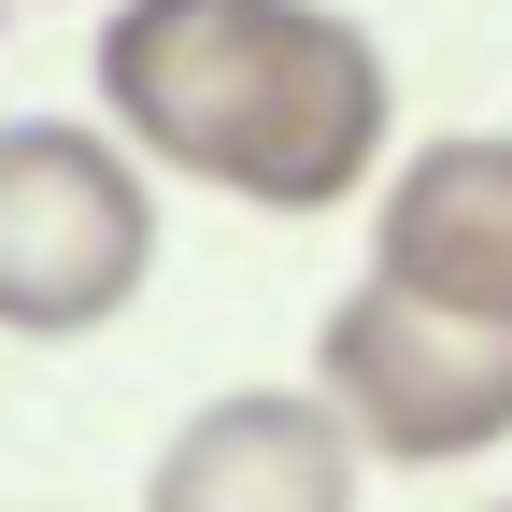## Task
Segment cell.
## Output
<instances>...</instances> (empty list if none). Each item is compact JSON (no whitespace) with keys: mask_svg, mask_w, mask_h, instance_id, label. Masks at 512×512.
<instances>
[{"mask_svg":"<svg viewBox=\"0 0 512 512\" xmlns=\"http://www.w3.org/2000/svg\"><path fill=\"white\" fill-rule=\"evenodd\" d=\"M370 285L456 313V328H512V128H441L384 171Z\"/></svg>","mask_w":512,"mask_h":512,"instance_id":"5b68a950","label":"cell"},{"mask_svg":"<svg viewBox=\"0 0 512 512\" xmlns=\"http://www.w3.org/2000/svg\"><path fill=\"white\" fill-rule=\"evenodd\" d=\"M498 512H512V498H498Z\"/></svg>","mask_w":512,"mask_h":512,"instance_id":"8992f818","label":"cell"},{"mask_svg":"<svg viewBox=\"0 0 512 512\" xmlns=\"http://www.w3.org/2000/svg\"><path fill=\"white\" fill-rule=\"evenodd\" d=\"M100 114L143 171H185L256 214H342L384 171L399 72L328 0H114Z\"/></svg>","mask_w":512,"mask_h":512,"instance_id":"6da1fadb","label":"cell"},{"mask_svg":"<svg viewBox=\"0 0 512 512\" xmlns=\"http://www.w3.org/2000/svg\"><path fill=\"white\" fill-rule=\"evenodd\" d=\"M313 384L342 399V427L384 470H456L512 441V328H456L399 285H356L313 328Z\"/></svg>","mask_w":512,"mask_h":512,"instance_id":"3957f363","label":"cell"},{"mask_svg":"<svg viewBox=\"0 0 512 512\" xmlns=\"http://www.w3.org/2000/svg\"><path fill=\"white\" fill-rule=\"evenodd\" d=\"M356 470L370 441L342 427L328 384H228L157 441L143 512H356Z\"/></svg>","mask_w":512,"mask_h":512,"instance_id":"277c9868","label":"cell"},{"mask_svg":"<svg viewBox=\"0 0 512 512\" xmlns=\"http://www.w3.org/2000/svg\"><path fill=\"white\" fill-rule=\"evenodd\" d=\"M157 285V171L72 114L0 128V328L86 342Z\"/></svg>","mask_w":512,"mask_h":512,"instance_id":"7a4b0ae2","label":"cell"}]
</instances>
